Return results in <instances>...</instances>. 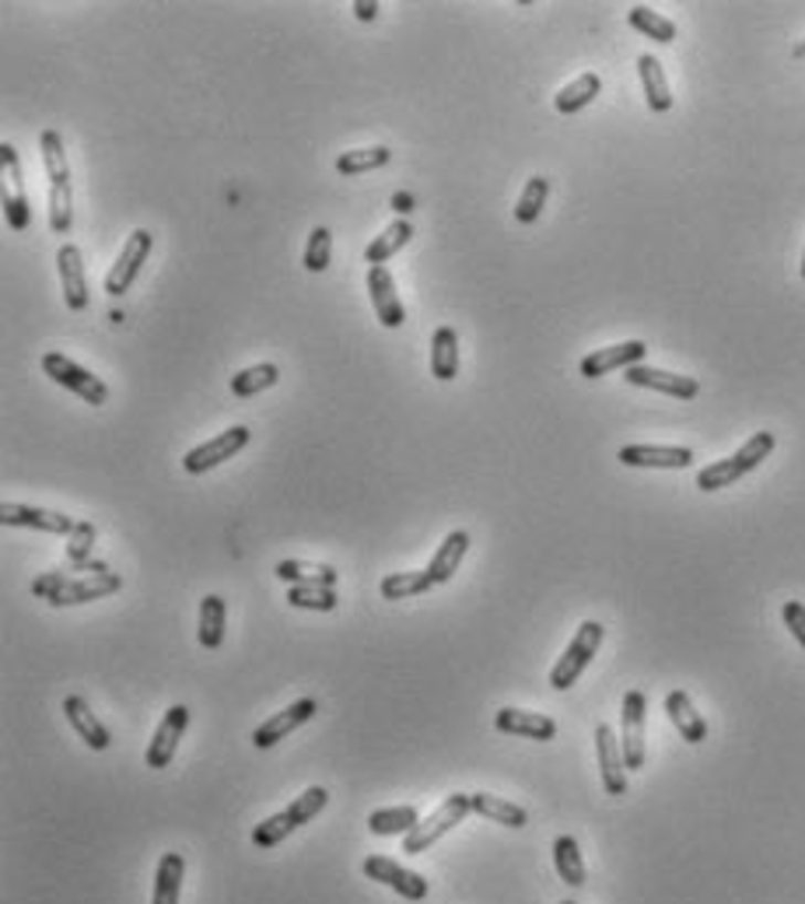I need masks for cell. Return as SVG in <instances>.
Here are the masks:
<instances>
[{"label": "cell", "mask_w": 805, "mask_h": 904, "mask_svg": "<svg viewBox=\"0 0 805 904\" xmlns=\"http://www.w3.org/2000/svg\"><path fill=\"white\" fill-rule=\"evenodd\" d=\"M802 53H805V43H802Z\"/></svg>", "instance_id": "681fc988"}, {"label": "cell", "mask_w": 805, "mask_h": 904, "mask_svg": "<svg viewBox=\"0 0 805 904\" xmlns=\"http://www.w3.org/2000/svg\"><path fill=\"white\" fill-rule=\"evenodd\" d=\"M466 550H469V533L466 529H452L448 537L442 540V547L435 550V558H431L427 568H424L431 575V582H435V586H448L452 575L459 571Z\"/></svg>", "instance_id": "603a6c76"}, {"label": "cell", "mask_w": 805, "mask_h": 904, "mask_svg": "<svg viewBox=\"0 0 805 904\" xmlns=\"http://www.w3.org/2000/svg\"><path fill=\"white\" fill-rule=\"evenodd\" d=\"M603 639H606V628L599 621H585L582 628H578L574 639L564 649V655L550 670V687L568 691L571 684H578V676L589 670V663L595 660V652H599V645H603Z\"/></svg>", "instance_id": "5b68a950"}, {"label": "cell", "mask_w": 805, "mask_h": 904, "mask_svg": "<svg viewBox=\"0 0 805 904\" xmlns=\"http://www.w3.org/2000/svg\"><path fill=\"white\" fill-rule=\"evenodd\" d=\"M71 182L64 187H50V229L56 235H67L71 232Z\"/></svg>", "instance_id": "7bdbcfd3"}, {"label": "cell", "mask_w": 805, "mask_h": 904, "mask_svg": "<svg viewBox=\"0 0 805 904\" xmlns=\"http://www.w3.org/2000/svg\"><path fill=\"white\" fill-rule=\"evenodd\" d=\"M802 277H805V253H802Z\"/></svg>", "instance_id": "7dc6e473"}, {"label": "cell", "mask_w": 805, "mask_h": 904, "mask_svg": "<svg viewBox=\"0 0 805 904\" xmlns=\"http://www.w3.org/2000/svg\"><path fill=\"white\" fill-rule=\"evenodd\" d=\"M0 523H4V526H29V529L56 533V537H71L74 526H77L71 516H64V512L35 508V505H18V502H4V505H0Z\"/></svg>", "instance_id": "e0dca14e"}, {"label": "cell", "mask_w": 805, "mask_h": 904, "mask_svg": "<svg viewBox=\"0 0 805 904\" xmlns=\"http://www.w3.org/2000/svg\"><path fill=\"white\" fill-rule=\"evenodd\" d=\"M410 239H414V224H410L406 218H396L375 242L368 245V250H364V260H368L371 266H385V260H389V256H396Z\"/></svg>", "instance_id": "836d02e7"}, {"label": "cell", "mask_w": 805, "mask_h": 904, "mask_svg": "<svg viewBox=\"0 0 805 904\" xmlns=\"http://www.w3.org/2000/svg\"><path fill=\"white\" fill-rule=\"evenodd\" d=\"M627 22H631V29H637V32L648 35V39H655V43H672V39H676V22H669L666 14H658V11H652L645 4L631 8L627 11Z\"/></svg>", "instance_id": "74e56055"}, {"label": "cell", "mask_w": 805, "mask_h": 904, "mask_svg": "<svg viewBox=\"0 0 805 904\" xmlns=\"http://www.w3.org/2000/svg\"><path fill=\"white\" fill-rule=\"evenodd\" d=\"M431 586V575L427 571H392L385 575V579L379 582V592H382V600H410V596H421L427 592Z\"/></svg>", "instance_id": "d590c367"}, {"label": "cell", "mask_w": 805, "mask_h": 904, "mask_svg": "<svg viewBox=\"0 0 805 904\" xmlns=\"http://www.w3.org/2000/svg\"><path fill=\"white\" fill-rule=\"evenodd\" d=\"M494 726H498L501 733H508V736L540 739V744H547V739L557 736V723H553L550 715L526 712V708H501L498 715H494Z\"/></svg>", "instance_id": "44dd1931"}, {"label": "cell", "mask_w": 805, "mask_h": 904, "mask_svg": "<svg viewBox=\"0 0 805 904\" xmlns=\"http://www.w3.org/2000/svg\"><path fill=\"white\" fill-rule=\"evenodd\" d=\"M603 92V81H599V74H578L571 85H564L561 92L553 95V106L557 113H564V116H574V113H582L585 106H592L595 95Z\"/></svg>", "instance_id": "4dcf8cb0"}, {"label": "cell", "mask_w": 805, "mask_h": 904, "mask_svg": "<svg viewBox=\"0 0 805 904\" xmlns=\"http://www.w3.org/2000/svg\"><path fill=\"white\" fill-rule=\"evenodd\" d=\"M56 271H60V292H64L67 309L74 313L88 309V277H85V263H81V250L74 242L60 245Z\"/></svg>", "instance_id": "d6986e66"}, {"label": "cell", "mask_w": 805, "mask_h": 904, "mask_svg": "<svg viewBox=\"0 0 805 904\" xmlns=\"http://www.w3.org/2000/svg\"><path fill=\"white\" fill-rule=\"evenodd\" d=\"M595 754H599V775H603V789L610 796H624L627 792L624 747H621V736H616L613 726H606V723L595 726Z\"/></svg>", "instance_id": "7c38bea8"}, {"label": "cell", "mask_w": 805, "mask_h": 904, "mask_svg": "<svg viewBox=\"0 0 805 904\" xmlns=\"http://www.w3.org/2000/svg\"><path fill=\"white\" fill-rule=\"evenodd\" d=\"M148 256H151V232L148 229H134L130 239L123 242V250H119V256L113 263V271L106 274V292L113 298L123 295V292H130V284L137 281L140 266L148 263Z\"/></svg>", "instance_id": "8fae6325"}, {"label": "cell", "mask_w": 805, "mask_h": 904, "mask_svg": "<svg viewBox=\"0 0 805 904\" xmlns=\"http://www.w3.org/2000/svg\"><path fill=\"white\" fill-rule=\"evenodd\" d=\"M224 624H229V603H224L218 592L203 596V600H200V628H197L200 645L203 649H221Z\"/></svg>", "instance_id": "f546056e"}, {"label": "cell", "mask_w": 805, "mask_h": 904, "mask_svg": "<svg viewBox=\"0 0 805 904\" xmlns=\"http://www.w3.org/2000/svg\"><path fill=\"white\" fill-rule=\"evenodd\" d=\"M781 618H784V624H788V631L795 634V642L805 649V607L798 600H788L781 607Z\"/></svg>", "instance_id": "f6af8a7d"}, {"label": "cell", "mask_w": 805, "mask_h": 904, "mask_svg": "<svg viewBox=\"0 0 805 904\" xmlns=\"http://www.w3.org/2000/svg\"><path fill=\"white\" fill-rule=\"evenodd\" d=\"M392 161V151L385 144H375V148H354V151H343L337 158V172L340 176H361V172H375V169H385Z\"/></svg>", "instance_id": "8d00e7d4"}, {"label": "cell", "mask_w": 805, "mask_h": 904, "mask_svg": "<svg viewBox=\"0 0 805 904\" xmlns=\"http://www.w3.org/2000/svg\"><path fill=\"white\" fill-rule=\"evenodd\" d=\"M637 77H642V88H645V98H648V109L652 113H669L672 109V92H669V81H666V71L663 64L652 56V53H642L637 56Z\"/></svg>", "instance_id": "4316f807"}, {"label": "cell", "mask_w": 805, "mask_h": 904, "mask_svg": "<svg viewBox=\"0 0 805 904\" xmlns=\"http://www.w3.org/2000/svg\"><path fill=\"white\" fill-rule=\"evenodd\" d=\"M186 726H190V708H186V705H172L169 712H165V718L158 723L151 744H148V754H144L148 768L158 771V768H169L172 765V757L179 750V739H182Z\"/></svg>", "instance_id": "4fadbf2b"}, {"label": "cell", "mask_w": 805, "mask_h": 904, "mask_svg": "<svg viewBox=\"0 0 805 904\" xmlns=\"http://www.w3.org/2000/svg\"><path fill=\"white\" fill-rule=\"evenodd\" d=\"M182 876H186V859H182L179 852H165V855L158 859V870H155L151 904H179Z\"/></svg>", "instance_id": "83f0119b"}, {"label": "cell", "mask_w": 805, "mask_h": 904, "mask_svg": "<svg viewBox=\"0 0 805 904\" xmlns=\"http://www.w3.org/2000/svg\"><path fill=\"white\" fill-rule=\"evenodd\" d=\"M274 571H277V579L287 582V586H329V589H337V582H340V571L337 568L308 565V561H295V558L277 561Z\"/></svg>", "instance_id": "f1b7e54d"}, {"label": "cell", "mask_w": 805, "mask_h": 904, "mask_svg": "<svg viewBox=\"0 0 805 904\" xmlns=\"http://www.w3.org/2000/svg\"><path fill=\"white\" fill-rule=\"evenodd\" d=\"M645 355H648L645 340H624V344H613V347H599V351L582 358L578 372H582L585 379H599L606 372H616V368H624V372H627L631 365H642Z\"/></svg>", "instance_id": "9a60e30c"}, {"label": "cell", "mask_w": 805, "mask_h": 904, "mask_svg": "<svg viewBox=\"0 0 805 904\" xmlns=\"http://www.w3.org/2000/svg\"><path fill=\"white\" fill-rule=\"evenodd\" d=\"M473 813V803H469V792H452V796H445L442 799V807L435 810V813H427L421 824L410 831L406 838H403V852H410V855H424L431 845H438V841L456 828V824H463V820Z\"/></svg>", "instance_id": "277c9868"}, {"label": "cell", "mask_w": 805, "mask_h": 904, "mask_svg": "<svg viewBox=\"0 0 805 904\" xmlns=\"http://www.w3.org/2000/svg\"><path fill=\"white\" fill-rule=\"evenodd\" d=\"M287 603L298 607V610L329 613V610H337L340 596H337V589H329V586H292V589H287Z\"/></svg>", "instance_id": "ab89813d"}, {"label": "cell", "mask_w": 805, "mask_h": 904, "mask_svg": "<svg viewBox=\"0 0 805 904\" xmlns=\"http://www.w3.org/2000/svg\"><path fill=\"white\" fill-rule=\"evenodd\" d=\"M624 379L631 386H642V389H655V393H666L672 400H693L700 393V382L693 376H676V372H666V368H652V365H631Z\"/></svg>", "instance_id": "2e32d148"}, {"label": "cell", "mask_w": 805, "mask_h": 904, "mask_svg": "<svg viewBox=\"0 0 805 904\" xmlns=\"http://www.w3.org/2000/svg\"><path fill=\"white\" fill-rule=\"evenodd\" d=\"M421 824V813L417 807H389V810H375L368 817V831L379 834V838H406Z\"/></svg>", "instance_id": "d6a6232c"}, {"label": "cell", "mask_w": 805, "mask_h": 904, "mask_svg": "<svg viewBox=\"0 0 805 904\" xmlns=\"http://www.w3.org/2000/svg\"><path fill=\"white\" fill-rule=\"evenodd\" d=\"M43 166H46V176H50V187H64V182L71 179L67 155H64V137H60V130H43Z\"/></svg>", "instance_id": "60d3db41"}, {"label": "cell", "mask_w": 805, "mask_h": 904, "mask_svg": "<svg viewBox=\"0 0 805 904\" xmlns=\"http://www.w3.org/2000/svg\"><path fill=\"white\" fill-rule=\"evenodd\" d=\"M64 715H67V723L74 726V733L88 744V750H109L113 736H109V729L95 718V712L88 708L85 697H77V694L64 697Z\"/></svg>", "instance_id": "7402d4cb"}, {"label": "cell", "mask_w": 805, "mask_h": 904, "mask_svg": "<svg viewBox=\"0 0 805 904\" xmlns=\"http://www.w3.org/2000/svg\"><path fill=\"white\" fill-rule=\"evenodd\" d=\"M774 445H777L774 431H756V435H750L746 442H742L732 452V456L714 460V463H708L705 470H700V474H697V487L700 491H721V487L735 484L739 477L753 474V470L774 452Z\"/></svg>", "instance_id": "7a4b0ae2"}, {"label": "cell", "mask_w": 805, "mask_h": 904, "mask_svg": "<svg viewBox=\"0 0 805 904\" xmlns=\"http://www.w3.org/2000/svg\"><path fill=\"white\" fill-rule=\"evenodd\" d=\"M316 712H319L316 697H298L295 705H287L284 712L271 715L263 726H256V729H253V744H256L259 750H271L274 744H280V739H284L287 733L301 729V726L308 723V718L316 715Z\"/></svg>", "instance_id": "5bb4252c"}, {"label": "cell", "mask_w": 805, "mask_h": 904, "mask_svg": "<svg viewBox=\"0 0 805 904\" xmlns=\"http://www.w3.org/2000/svg\"><path fill=\"white\" fill-rule=\"evenodd\" d=\"M553 866H557V876H561L568 887H574V891L585 887V859L571 834L553 838Z\"/></svg>", "instance_id": "1f68e13d"}, {"label": "cell", "mask_w": 805, "mask_h": 904, "mask_svg": "<svg viewBox=\"0 0 805 904\" xmlns=\"http://www.w3.org/2000/svg\"><path fill=\"white\" fill-rule=\"evenodd\" d=\"M547 197H550V179H547V176H532V179L526 182V190H522L519 203H515V221H519V224H532L536 218L543 214Z\"/></svg>", "instance_id": "f35d334b"}, {"label": "cell", "mask_w": 805, "mask_h": 904, "mask_svg": "<svg viewBox=\"0 0 805 904\" xmlns=\"http://www.w3.org/2000/svg\"><path fill=\"white\" fill-rule=\"evenodd\" d=\"M92 544H95V526H92V523H77V526H74V533H71L67 558H71L74 565H81L85 571H98V568H106V565H88Z\"/></svg>", "instance_id": "ee69618b"}, {"label": "cell", "mask_w": 805, "mask_h": 904, "mask_svg": "<svg viewBox=\"0 0 805 904\" xmlns=\"http://www.w3.org/2000/svg\"><path fill=\"white\" fill-rule=\"evenodd\" d=\"M250 439H253V431L245 428V424H235V428H229V431H221V435H214V439H208V442L193 445V449L182 456L186 474H208V470L221 466L224 460L239 456V452H242L245 445H250Z\"/></svg>", "instance_id": "52a82bcc"}, {"label": "cell", "mask_w": 805, "mask_h": 904, "mask_svg": "<svg viewBox=\"0 0 805 904\" xmlns=\"http://www.w3.org/2000/svg\"><path fill=\"white\" fill-rule=\"evenodd\" d=\"M326 803H329V792H326L322 786H308V789L295 799V803H287L280 813L266 817L263 824H256V831H253V845L263 849V852H266V849H277L287 834H295L298 828L313 824V820L326 810Z\"/></svg>", "instance_id": "3957f363"}, {"label": "cell", "mask_w": 805, "mask_h": 904, "mask_svg": "<svg viewBox=\"0 0 805 904\" xmlns=\"http://www.w3.org/2000/svg\"><path fill=\"white\" fill-rule=\"evenodd\" d=\"M354 14L361 18V22H375L379 4H375V0H358V4H354Z\"/></svg>", "instance_id": "bcb514c9"}, {"label": "cell", "mask_w": 805, "mask_h": 904, "mask_svg": "<svg viewBox=\"0 0 805 904\" xmlns=\"http://www.w3.org/2000/svg\"><path fill=\"white\" fill-rule=\"evenodd\" d=\"M469 803H473V813H480V817L494 820V824H505V828H511V831H519V828L529 824L526 807L511 803V799H505V796H494V792H469Z\"/></svg>", "instance_id": "d4e9b609"}, {"label": "cell", "mask_w": 805, "mask_h": 904, "mask_svg": "<svg viewBox=\"0 0 805 904\" xmlns=\"http://www.w3.org/2000/svg\"><path fill=\"white\" fill-rule=\"evenodd\" d=\"M368 295H371V305H375V316L385 330H396L403 326L406 313H403V302H400V292H396V281L385 271V266H368Z\"/></svg>", "instance_id": "ffe728a7"}, {"label": "cell", "mask_w": 805, "mask_h": 904, "mask_svg": "<svg viewBox=\"0 0 805 904\" xmlns=\"http://www.w3.org/2000/svg\"><path fill=\"white\" fill-rule=\"evenodd\" d=\"M561 904H578V901H561Z\"/></svg>", "instance_id": "c3c4849f"}, {"label": "cell", "mask_w": 805, "mask_h": 904, "mask_svg": "<svg viewBox=\"0 0 805 904\" xmlns=\"http://www.w3.org/2000/svg\"><path fill=\"white\" fill-rule=\"evenodd\" d=\"M329 256H333V235H329V229H313V235L305 242V260H301L305 271L322 274L329 266Z\"/></svg>", "instance_id": "b9f144b4"}, {"label": "cell", "mask_w": 805, "mask_h": 904, "mask_svg": "<svg viewBox=\"0 0 805 904\" xmlns=\"http://www.w3.org/2000/svg\"><path fill=\"white\" fill-rule=\"evenodd\" d=\"M277 379H280V368L274 361H259L253 368H242L239 376H232V393L239 400H250V397L263 393V389L277 386Z\"/></svg>", "instance_id": "e575fe53"}, {"label": "cell", "mask_w": 805, "mask_h": 904, "mask_svg": "<svg viewBox=\"0 0 805 904\" xmlns=\"http://www.w3.org/2000/svg\"><path fill=\"white\" fill-rule=\"evenodd\" d=\"M0 176H4V218L14 232L29 229V197H25V179H22V161H18L14 144H0Z\"/></svg>", "instance_id": "ba28073f"}, {"label": "cell", "mask_w": 805, "mask_h": 904, "mask_svg": "<svg viewBox=\"0 0 805 904\" xmlns=\"http://www.w3.org/2000/svg\"><path fill=\"white\" fill-rule=\"evenodd\" d=\"M666 712L672 718V726L676 733L687 739V744H705L708 739V723H705V715H700L690 702V694L687 691H669L666 694Z\"/></svg>", "instance_id": "cb8c5ba5"}, {"label": "cell", "mask_w": 805, "mask_h": 904, "mask_svg": "<svg viewBox=\"0 0 805 904\" xmlns=\"http://www.w3.org/2000/svg\"><path fill=\"white\" fill-rule=\"evenodd\" d=\"M43 372H46L56 386L71 389L74 397H81V400L92 403V407H102V403L109 400V386H106V382H102L98 376H92L88 368H81L77 361H71L67 355H60V351L43 355Z\"/></svg>", "instance_id": "8992f818"}, {"label": "cell", "mask_w": 805, "mask_h": 904, "mask_svg": "<svg viewBox=\"0 0 805 904\" xmlns=\"http://www.w3.org/2000/svg\"><path fill=\"white\" fill-rule=\"evenodd\" d=\"M645 723H648L645 691H627L624 712H621V747H624L627 771L645 768Z\"/></svg>", "instance_id": "9c48e42d"}, {"label": "cell", "mask_w": 805, "mask_h": 904, "mask_svg": "<svg viewBox=\"0 0 805 904\" xmlns=\"http://www.w3.org/2000/svg\"><path fill=\"white\" fill-rule=\"evenodd\" d=\"M624 466H645V470H687L693 463V449L687 445H624L616 452Z\"/></svg>", "instance_id": "ac0fdd59"}, {"label": "cell", "mask_w": 805, "mask_h": 904, "mask_svg": "<svg viewBox=\"0 0 805 904\" xmlns=\"http://www.w3.org/2000/svg\"><path fill=\"white\" fill-rule=\"evenodd\" d=\"M119 586H123V579L109 568L85 571V575L46 571L32 582V592L53 607H77V603L102 600V596H109V592H119Z\"/></svg>", "instance_id": "6da1fadb"}, {"label": "cell", "mask_w": 805, "mask_h": 904, "mask_svg": "<svg viewBox=\"0 0 805 904\" xmlns=\"http://www.w3.org/2000/svg\"><path fill=\"white\" fill-rule=\"evenodd\" d=\"M361 873H364L368 880L382 883V887L396 891V894L406 897V901H424V897H427V880H424L421 873H414V870L400 866V862H396V859H389V855H368V859H364V866H361Z\"/></svg>", "instance_id": "30bf717a"}, {"label": "cell", "mask_w": 805, "mask_h": 904, "mask_svg": "<svg viewBox=\"0 0 805 904\" xmlns=\"http://www.w3.org/2000/svg\"><path fill=\"white\" fill-rule=\"evenodd\" d=\"M431 376L438 382H452L459 376V334L452 326H438L431 337Z\"/></svg>", "instance_id": "484cf974"}]
</instances>
